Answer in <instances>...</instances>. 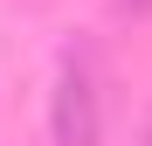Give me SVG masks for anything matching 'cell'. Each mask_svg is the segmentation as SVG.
Masks as SVG:
<instances>
[{
  "label": "cell",
  "instance_id": "6da1fadb",
  "mask_svg": "<svg viewBox=\"0 0 152 146\" xmlns=\"http://www.w3.org/2000/svg\"><path fill=\"white\" fill-rule=\"evenodd\" d=\"M48 132L56 146H104V97H97V63L69 49L56 70V97H48Z\"/></svg>",
  "mask_w": 152,
  "mask_h": 146
}]
</instances>
